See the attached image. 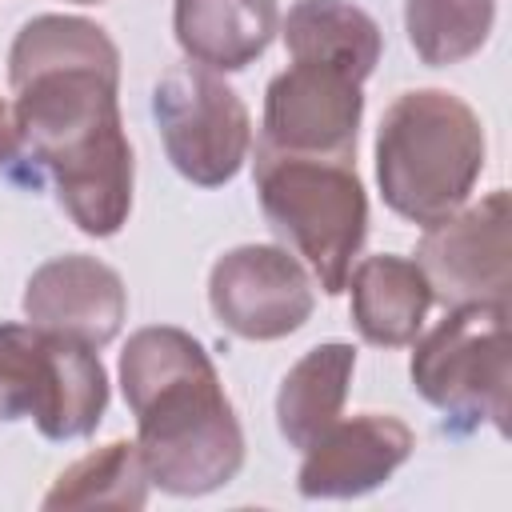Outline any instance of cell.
<instances>
[{
  "instance_id": "obj_1",
  "label": "cell",
  "mask_w": 512,
  "mask_h": 512,
  "mask_svg": "<svg viewBox=\"0 0 512 512\" xmlns=\"http://www.w3.org/2000/svg\"><path fill=\"white\" fill-rule=\"evenodd\" d=\"M8 84L20 152L44 168L80 232L116 236L132 212V144L112 36L84 16H32L12 40Z\"/></svg>"
},
{
  "instance_id": "obj_2",
  "label": "cell",
  "mask_w": 512,
  "mask_h": 512,
  "mask_svg": "<svg viewBox=\"0 0 512 512\" xmlns=\"http://www.w3.org/2000/svg\"><path fill=\"white\" fill-rule=\"evenodd\" d=\"M120 388L152 484L172 496H204L236 480L244 432L192 332L172 324L132 332L120 352Z\"/></svg>"
},
{
  "instance_id": "obj_3",
  "label": "cell",
  "mask_w": 512,
  "mask_h": 512,
  "mask_svg": "<svg viewBox=\"0 0 512 512\" xmlns=\"http://www.w3.org/2000/svg\"><path fill=\"white\" fill-rule=\"evenodd\" d=\"M484 172L480 116L444 88L400 92L376 132V180L384 204L432 228L464 208Z\"/></svg>"
},
{
  "instance_id": "obj_4",
  "label": "cell",
  "mask_w": 512,
  "mask_h": 512,
  "mask_svg": "<svg viewBox=\"0 0 512 512\" xmlns=\"http://www.w3.org/2000/svg\"><path fill=\"white\" fill-rule=\"evenodd\" d=\"M252 180L272 232L308 264L324 296H340L368 236V196L356 160L256 144Z\"/></svg>"
},
{
  "instance_id": "obj_5",
  "label": "cell",
  "mask_w": 512,
  "mask_h": 512,
  "mask_svg": "<svg viewBox=\"0 0 512 512\" xmlns=\"http://www.w3.org/2000/svg\"><path fill=\"white\" fill-rule=\"evenodd\" d=\"M412 388L444 412V428L468 432L492 424L508 436V304H460L412 340Z\"/></svg>"
},
{
  "instance_id": "obj_6",
  "label": "cell",
  "mask_w": 512,
  "mask_h": 512,
  "mask_svg": "<svg viewBox=\"0 0 512 512\" xmlns=\"http://www.w3.org/2000/svg\"><path fill=\"white\" fill-rule=\"evenodd\" d=\"M108 408L96 348L36 324H0V420H32L48 440L92 436Z\"/></svg>"
},
{
  "instance_id": "obj_7",
  "label": "cell",
  "mask_w": 512,
  "mask_h": 512,
  "mask_svg": "<svg viewBox=\"0 0 512 512\" xmlns=\"http://www.w3.org/2000/svg\"><path fill=\"white\" fill-rule=\"evenodd\" d=\"M152 116L172 168L200 188L228 184L248 160L252 116L212 68H168L152 88Z\"/></svg>"
},
{
  "instance_id": "obj_8",
  "label": "cell",
  "mask_w": 512,
  "mask_h": 512,
  "mask_svg": "<svg viewBox=\"0 0 512 512\" xmlns=\"http://www.w3.org/2000/svg\"><path fill=\"white\" fill-rule=\"evenodd\" d=\"M508 192L496 188L480 204L452 212L448 220L424 228L416 244V264L444 308L460 304H508L512 256H508Z\"/></svg>"
},
{
  "instance_id": "obj_9",
  "label": "cell",
  "mask_w": 512,
  "mask_h": 512,
  "mask_svg": "<svg viewBox=\"0 0 512 512\" xmlns=\"http://www.w3.org/2000/svg\"><path fill=\"white\" fill-rule=\"evenodd\" d=\"M208 304L240 340H280L308 324L316 288L304 264L280 244H240L208 272Z\"/></svg>"
},
{
  "instance_id": "obj_10",
  "label": "cell",
  "mask_w": 512,
  "mask_h": 512,
  "mask_svg": "<svg viewBox=\"0 0 512 512\" xmlns=\"http://www.w3.org/2000/svg\"><path fill=\"white\" fill-rule=\"evenodd\" d=\"M360 116H364L360 80L324 64L292 60V68L272 76L264 92V124L256 144L300 156L356 160Z\"/></svg>"
},
{
  "instance_id": "obj_11",
  "label": "cell",
  "mask_w": 512,
  "mask_h": 512,
  "mask_svg": "<svg viewBox=\"0 0 512 512\" xmlns=\"http://www.w3.org/2000/svg\"><path fill=\"white\" fill-rule=\"evenodd\" d=\"M28 324L68 336L88 348H104L120 336L128 316V292L116 268L96 256L68 252L40 264L24 284Z\"/></svg>"
},
{
  "instance_id": "obj_12",
  "label": "cell",
  "mask_w": 512,
  "mask_h": 512,
  "mask_svg": "<svg viewBox=\"0 0 512 512\" xmlns=\"http://www.w3.org/2000/svg\"><path fill=\"white\" fill-rule=\"evenodd\" d=\"M416 448L412 428L388 412H360L336 420L316 444L304 448L296 476L300 496L308 500H352L380 488Z\"/></svg>"
},
{
  "instance_id": "obj_13",
  "label": "cell",
  "mask_w": 512,
  "mask_h": 512,
  "mask_svg": "<svg viewBox=\"0 0 512 512\" xmlns=\"http://www.w3.org/2000/svg\"><path fill=\"white\" fill-rule=\"evenodd\" d=\"M172 28L192 64L240 72L268 52L280 32V8L276 0H176Z\"/></svg>"
},
{
  "instance_id": "obj_14",
  "label": "cell",
  "mask_w": 512,
  "mask_h": 512,
  "mask_svg": "<svg viewBox=\"0 0 512 512\" xmlns=\"http://www.w3.org/2000/svg\"><path fill=\"white\" fill-rule=\"evenodd\" d=\"M344 288H352V324L360 340L376 348L412 344L432 308V288L420 264L408 256H392V252L364 256L348 272Z\"/></svg>"
},
{
  "instance_id": "obj_15",
  "label": "cell",
  "mask_w": 512,
  "mask_h": 512,
  "mask_svg": "<svg viewBox=\"0 0 512 512\" xmlns=\"http://www.w3.org/2000/svg\"><path fill=\"white\" fill-rule=\"evenodd\" d=\"M288 56L300 64H324L352 80H368L380 64V24L348 0H296L280 24Z\"/></svg>"
},
{
  "instance_id": "obj_16",
  "label": "cell",
  "mask_w": 512,
  "mask_h": 512,
  "mask_svg": "<svg viewBox=\"0 0 512 512\" xmlns=\"http://www.w3.org/2000/svg\"><path fill=\"white\" fill-rule=\"evenodd\" d=\"M352 372H356V348L340 340L316 344L284 372L276 392V428L292 448L304 452L340 420Z\"/></svg>"
},
{
  "instance_id": "obj_17",
  "label": "cell",
  "mask_w": 512,
  "mask_h": 512,
  "mask_svg": "<svg viewBox=\"0 0 512 512\" xmlns=\"http://www.w3.org/2000/svg\"><path fill=\"white\" fill-rule=\"evenodd\" d=\"M148 468L136 440H112L68 464L44 496V508H144Z\"/></svg>"
},
{
  "instance_id": "obj_18",
  "label": "cell",
  "mask_w": 512,
  "mask_h": 512,
  "mask_svg": "<svg viewBox=\"0 0 512 512\" xmlns=\"http://www.w3.org/2000/svg\"><path fill=\"white\" fill-rule=\"evenodd\" d=\"M496 20V0H404V28L416 56L432 68L476 56Z\"/></svg>"
},
{
  "instance_id": "obj_19",
  "label": "cell",
  "mask_w": 512,
  "mask_h": 512,
  "mask_svg": "<svg viewBox=\"0 0 512 512\" xmlns=\"http://www.w3.org/2000/svg\"><path fill=\"white\" fill-rule=\"evenodd\" d=\"M16 152H20L16 116H12V104H4V100H0V164H8Z\"/></svg>"
},
{
  "instance_id": "obj_20",
  "label": "cell",
  "mask_w": 512,
  "mask_h": 512,
  "mask_svg": "<svg viewBox=\"0 0 512 512\" xmlns=\"http://www.w3.org/2000/svg\"><path fill=\"white\" fill-rule=\"evenodd\" d=\"M76 4H100V0H76Z\"/></svg>"
}]
</instances>
